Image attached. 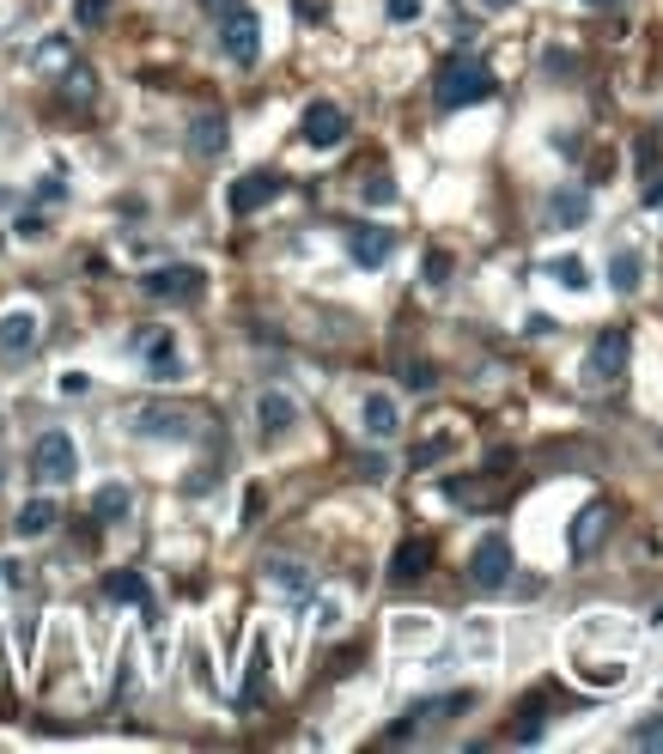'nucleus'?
<instances>
[{
    "label": "nucleus",
    "instance_id": "obj_1",
    "mask_svg": "<svg viewBox=\"0 0 663 754\" xmlns=\"http://www.w3.org/2000/svg\"><path fill=\"white\" fill-rule=\"evenodd\" d=\"M493 92H499L493 67H487V61H475V55H451L445 67H438V80H432L438 110H469V104H487Z\"/></svg>",
    "mask_w": 663,
    "mask_h": 754
},
{
    "label": "nucleus",
    "instance_id": "obj_2",
    "mask_svg": "<svg viewBox=\"0 0 663 754\" xmlns=\"http://www.w3.org/2000/svg\"><path fill=\"white\" fill-rule=\"evenodd\" d=\"M31 475H37V487H67L73 475H80V444H73V432L49 426L31 444Z\"/></svg>",
    "mask_w": 663,
    "mask_h": 754
},
{
    "label": "nucleus",
    "instance_id": "obj_3",
    "mask_svg": "<svg viewBox=\"0 0 663 754\" xmlns=\"http://www.w3.org/2000/svg\"><path fill=\"white\" fill-rule=\"evenodd\" d=\"M627 353H633L627 329L597 335V341H591V353H584V390H615L621 377H627Z\"/></svg>",
    "mask_w": 663,
    "mask_h": 754
},
{
    "label": "nucleus",
    "instance_id": "obj_4",
    "mask_svg": "<svg viewBox=\"0 0 663 754\" xmlns=\"http://www.w3.org/2000/svg\"><path fill=\"white\" fill-rule=\"evenodd\" d=\"M140 292L159 298V305H189V298L207 292V274L195 262H165V268H146L140 274Z\"/></svg>",
    "mask_w": 663,
    "mask_h": 754
},
{
    "label": "nucleus",
    "instance_id": "obj_5",
    "mask_svg": "<svg viewBox=\"0 0 663 754\" xmlns=\"http://www.w3.org/2000/svg\"><path fill=\"white\" fill-rule=\"evenodd\" d=\"M511 566H518V560H511V542L493 530V536H481L475 554H469V584H475V590H505V584H511Z\"/></svg>",
    "mask_w": 663,
    "mask_h": 754
},
{
    "label": "nucleus",
    "instance_id": "obj_6",
    "mask_svg": "<svg viewBox=\"0 0 663 754\" xmlns=\"http://www.w3.org/2000/svg\"><path fill=\"white\" fill-rule=\"evenodd\" d=\"M219 49H226L238 67H256V55H262V19L250 7H238L232 19H219Z\"/></svg>",
    "mask_w": 663,
    "mask_h": 754
},
{
    "label": "nucleus",
    "instance_id": "obj_7",
    "mask_svg": "<svg viewBox=\"0 0 663 754\" xmlns=\"http://www.w3.org/2000/svg\"><path fill=\"white\" fill-rule=\"evenodd\" d=\"M299 134H305V146H317V153H335V146L347 140V110H341V104H329V98H317V104L305 110Z\"/></svg>",
    "mask_w": 663,
    "mask_h": 754
},
{
    "label": "nucleus",
    "instance_id": "obj_8",
    "mask_svg": "<svg viewBox=\"0 0 663 754\" xmlns=\"http://www.w3.org/2000/svg\"><path fill=\"white\" fill-rule=\"evenodd\" d=\"M292 426H299V402H292L286 390H262L256 396V432L268 444H280V438H292Z\"/></svg>",
    "mask_w": 663,
    "mask_h": 754
},
{
    "label": "nucleus",
    "instance_id": "obj_9",
    "mask_svg": "<svg viewBox=\"0 0 663 754\" xmlns=\"http://www.w3.org/2000/svg\"><path fill=\"white\" fill-rule=\"evenodd\" d=\"M359 426H365V438H396L402 432V402L390 396V390H365L359 396Z\"/></svg>",
    "mask_w": 663,
    "mask_h": 754
},
{
    "label": "nucleus",
    "instance_id": "obj_10",
    "mask_svg": "<svg viewBox=\"0 0 663 754\" xmlns=\"http://www.w3.org/2000/svg\"><path fill=\"white\" fill-rule=\"evenodd\" d=\"M280 189H286V183H280V171H244V177L226 189V207H232V213H262Z\"/></svg>",
    "mask_w": 663,
    "mask_h": 754
},
{
    "label": "nucleus",
    "instance_id": "obj_11",
    "mask_svg": "<svg viewBox=\"0 0 663 754\" xmlns=\"http://www.w3.org/2000/svg\"><path fill=\"white\" fill-rule=\"evenodd\" d=\"M347 256L359 268H384L396 256V232H390V225H353V232H347Z\"/></svg>",
    "mask_w": 663,
    "mask_h": 754
},
{
    "label": "nucleus",
    "instance_id": "obj_12",
    "mask_svg": "<svg viewBox=\"0 0 663 754\" xmlns=\"http://www.w3.org/2000/svg\"><path fill=\"white\" fill-rule=\"evenodd\" d=\"M140 359H146V377H153V384H177V377H183V353H177V335H171V329L146 335V341H140Z\"/></svg>",
    "mask_w": 663,
    "mask_h": 754
},
{
    "label": "nucleus",
    "instance_id": "obj_13",
    "mask_svg": "<svg viewBox=\"0 0 663 754\" xmlns=\"http://www.w3.org/2000/svg\"><path fill=\"white\" fill-rule=\"evenodd\" d=\"M37 329H43V317L31 311V305H13V311H0V353H31L37 347Z\"/></svg>",
    "mask_w": 663,
    "mask_h": 754
},
{
    "label": "nucleus",
    "instance_id": "obj_14",
    "mask_svg": "<svg viewBox=\"0 0 663 754\" xmlns=\"http://www.w3.org/2000/svg\"><path fill=\"white\" fill-rule=\"evenodd\" d=\"M609 523H615V511H609L603 499H591V505H584V511L572 517V536H566V542H572V554H597V542L609 536Z\"/></svg>",
    "mask_w": 663,
    "mask_h": 754
},
{
    "label": "nucleus",
    "instance_id": "obj_15",
    "mask_svg": "<svg viewBox=\"0 0 663 754\" xmlns=\"http://www.w3.org/2000/svg\"><path fill=\"white\" fill-rule=\"evenodd\" d=\"M432 536H408L396 554H390V584H414V578H426L432 572Z\"/></svg>",
    "mask_w": 663,
    "mask_h": 754
},
{
    "label": "nucleus",
    "instance_id": "obj_16",
    "mask_svg": "<svg viewBox=\"0 0 663 754\" xmlns=\"http://www.w3.org/2000/svg\"><path fill=\"white\" fill-rule=\"evenodd\" d=\"M134 432L140 438H189V414H177V408H140Z\"/></svg>",
    "mask_w": 663,
    "mask_h": 754
},
{
    "label": "nucleus",
    "instance_id": "obj_17",
    "mask_svg": "<svg viewBox=\"0 0 663 754\" xmlns=\"http://www.w3.org/2000/svg\"><path fill=\"white\" fill-rule=\"evenodd\" d=\"M189 146H195L201 159H213V153H226V116H219V110L195 116V122H189Z\"/></svg>",
    "mask_w": 663,
    "mask_h": 754
},
{
    "label": "nucleus",
    "instance_id": "obj_18",
    "mask_svg": "<svg viewBox=\"0 0 663 754\" xmlns=\"http://www.w3.org/2000/svg\"><path fill=\"white\" fill-rule=\"evenodd\" d=\"M548 219L572 232V225L591 219V195H584V189H554V195H548Z\"/></svg>",
    "mask_w": 663,
    "mask_h": 754
},
{
    "label": "nucleus",
    "instance_id": "obj_19",
    "mask_svg": "<svg viewBox=\"0 0 663 754\" xmlns=\"http://www.w3.org/2000/svg\"><path fill=\"white\" fill-rule=\"evenodd\" d=\"M104 596H110V602H134V609L153 615V590H146L140 572H110V578H104Z\"/></svg>",
    "mask_w": 663,
    "mask_h": 754
},
{
    "label": "nucleus",
    "instance_id": "obj_20",
    "mask_svg": "<svg viewBox=\"0 0 663 754\" xmlns=\"http://www.w3.org/2000/svg\"><path fill=\"white\" fill-rule=\"evenodd\" d=\"M128 511H134V493H128L122 481H104V487L92 493V517H98V523H122Z\"/></svg>",
    "mask_w": 663,
    "mask_h": 754
},
{
    "label": "nucleus",
    "instance_id": "obj_21",
    "mask_svg": "<svg viewBox=\"0 0 663 754\" xmlns=\"http://www.w3.org/2000/svg\"><path fill=\"white\" fill-rule=\"evenodd\" d=\"M55 517H61V511H55V499H31V505H19L13 530L31 542V536H49V530H55Z\"/></svg>",
    "mask_w": 663,
    "mask_h": 754
},
{
    "label": "nucleus",
    "instance_id": "obj_22",
    "mask_svg": "<svg viewBox=\"0 0 663 754\" xmlns=\"http://www.w3.org/2000/svg\"><path fill=\"white\" fill-rule=\"evenodd\" d=\"M639 280H645L639 250H615V256H609V286H615L621 298H633V292H639Z\"/></svg>",
    "mask_w": 663,
    "mask_h": 754
},
{
    "label": "nucleus",
    "instance_id": "obj_23",
    "mask_svg": "<svg viewBox=\"0 0 663 754\" xmlns=\"http://www.w3.org/2000/svg\"><path fill=\"white\" fill-rule=\"evenodd\" d=\"M268 694V633H256L250 645V669H244V706H256Z\"/></svg>",
    "mask_w": 663,
    "mask_h": 754
},
{
    "label": "nucleus",
    "instance_id": "obj_24",
    "mask_svg": "<svg viewBox=\"0 0 663 754\" xmlns=\"http://www.w3.org/2000/svg\"><path fill=\"white\" fill-rule=\"evenodd\" d=\"M548 280H560L566 292H591V262H584V256H554Z\"/></svg>",
    "mask_w": 663,
    "mask_h": 754
},
{
    "label": "nucleus",
    "instance_id": "obj_25",
    "mask_svg": "<svg viewBox=\"0 0 663 754\" xmlns=\"http://www.w3.org/2000/svg\"><path fill=\"white\" fill-rule=\"evenodd\" d=\"M445 499H451V505H493L499 487H493V481H463V475H457V481H445Z\"/></svg>",
    "mask_w": 663,
    "mask_h": 754
},
{
    "label": "nucleus",
    "instance_id": "obj_26",
    "mask_svg": "<svg viewBox=\"0 0 663 754\" xmlns=\"http://www.w3.org/2000/svg\"><path fill=\"white\" fill-rule=\"evenodd\" d=\"M268 578H274L286 596H305V590H311V578H305V566H299V560H268Z\"/></svg>",
    "mask_w": 663,
    "mask_h": 754
},
{
    "label": "nucleus",
    "instance_id": "obj_27",
    "mask_svg": "<svg viewBox=\"0 0 663 754\" xmlns=\"http://www.w3.org/2000/svg\"><path fill=\"white\" fill-rule=\"evenodd\" d=\"M61 98H67V104H92V73H86V67H67V73H61Z\"/></svg>",
    "mask_w": 663,
    "mask_h": 754
},
{
    "label": "nucleus",
    "instance_id": "obj_28",
    "mask_svg": "<svg viewBox=\"0 0 663 754\" xmlns=\"http://www.w3.org/2000/svg\"><path fill=\"white\" fill-rule=\"evenodd\" d=\"M542 73H548V80H572L578 55H572V49H548V55H542Z\"/></svg>",
    "mask_w": 663,
    "mask_h": 754
},
{
    "label": "nucleus",
    "instance_id": "obj_29",
    "mask_svg": "<svg viewBox=\"0 0 663 754\" xmlns=\"http://www.w3.org/2000/svg\"><path fill=\"white\" fill-rule=\"evenodd\" d=\"M73 19H80L86 31H98V25L110 19V0H73Z\"/></svg>",
    "mask_w": 663,
    "mask_h": 754
},
{
    "label": "nucleus",
    "instance_id": "obj_30",
    "mask_svg": "<svg viewBox=\"0 0 663 754\" xmlns=\"http://www.w3.org/2000/svg\"><path fill=\"white\" fill-rule=\"evenodd\" d=\"M445 450H451V432H438V438H426V444L414 450V469H426V463H438V457H445Z\"/></svg>",
    "mask_w": 663,
    "mask_h": 754
},
{
    "label": "nucleus",
    "instance_id": "obj_31",
    "mask_svg": "<svg viewBox=\"0 0 663 754\" xmlns=\"http://www.w3.org/2000/svg\"><path fill=\"white\" fill-rule=\"evenodd\" d=\"M359 195L372 201V207H390V201H396V183H390V177H372V183H359Z\"/></svg>",
    "mask_w": 663,
    "mask_h": 754
},
{
    "label": "nucleus",
    "instance_id": "obj_32",
    "mask_svg": "<svg viewBox=\"0 0 663 754\" xmlns=\"http://www.w3.org/2000/svg\"><path fill=\"white\" fill-rule=\"evenodd\" d=\"M451 280V256L445 250H426V286H445Z\"/></svg>",
    "mask_w": 663,
    "mask_h": 754
},
{
    "label": "nucleus",
    "instance_id": "obj_33",
    "mask_svg": "<svg viewBox=\"0 0 663 754\" xmlns=\"http://www.w3.org/2000/svg\"><path fill=\"white\" fill-rule=\"evenodd\" d=\"M633 153H639V177H657V134H639Z\"/></svg>",
    "mask_w": 663,
    "mask_h": 754
},
{
    "label": "nucleus",
    "instance_id": "obj_34",
    "mask_svg": "<svg viewBox=\"0 0 663 754\" xmlns=\"http://www.w3.org/2000/svg\"><path fill=\"white\" fill-rule=\"evenodd\" d=\"M238 7H250V0H201V13H207L213 25H219V19H232Z\"/></svg>",
    "mask_w": 663,
    "mask_h": 754
},
{
    "label": "nucleus",
    "instance_id": "obj_35",
    "mask_svg": "<svg viewBox=\"0 0 663 754\" xmlns=\"http://www.w3.org/2000/svg\"><path fill=\"white\" fill-rule=\"evenodd\" d=\"M402 384H408V390H432L438 377H432V365H408V371H402Z\"/></svg>",
    "mask_w": 663,
    "mask_h": 754
},
{
    "label": "nucleus",
    "instance_id": "obj_36",
    "mask_svg": "<svg viewBox=\"0 0 663 754\" xmlns=\"http://www.w3.org/2000/svg\"><path fill=\"white\" fill-rule=\"evenodd\" d=\"M633 748H663V718H657V724H639V730H633Z\"/></svg>",
    "mask_w": 663,
    "mask_h": 754
},
{
    "label": "nucleus",
    "instance_id": "obj_37",
    "mask_svg": "<svg viewBox=\"0 0 663 754\" xmlns=\"http://www.w3.org/2000/svg\"><path fill=\"white\" fill-rule=\"evenodd\" d=\"M61 61H67V43H61V37H55V43H43V49H37V67H61Z\"/></svg>",
    "mask_w": 663,
    "mask_h": 754
},
{
    "label": "nucleus",
    "instance_id": "obj_38",
    "mask_svg": "<svg viewBox=\"0 0 663 754\" xmlns=\"http://www.w3.org/2000/svg\"><path fill=\"white\" fill-rule=\"evenodd\" d=\"M615 177V153H591V183H609Z\"/></svg>",
    "mask_w": 663,
    "mask_h": 754
},
{
    "label": "nucleus",
    "instance_id": "obj_39",
    "mask_svg": "<svg viewBox=\"0 0 663 754\" xmlns=\"http://www.w3.org/2000/svg\"><path fill=\"white\" fill-rule=\"evenodd\" d=\"M384 13H390V19H396V25H408V19H414V13H420V0H384Z\"/></svg>",
    "mask_w": 663,
    "mask_h": 754
},
{
    "label": "nucleus",
    "instance_id": "obj_40",
    "mask_svg": "<svg viewBox=\"0 0 663 754\" xmlns=\"http://www.w3.org/2000/svg\"><path fill=\"white\" fill-rule=\"evenodd\" d=\"M61 195H67V183H61V177H43V183H37V201H61Z\"/></svg>",
    "mask_w": 663,
    "mask_h": 754
},
{
    "label": "nucleus",
    "instance_id": "obj_41",
    "mask_svg": "<svg viewBox=\"0 0 663 754\" xmlns=\"http://www.w3.org/2000/svg\"><path fill=\"white\" fill-rule=\"evenodd\" d=\"M554 153H566V159H578V153H584V140H578V134H554Z\"/></svg>",
    "mask_w": 663,
    "mask_h": 754
},
{
    "label": "nucleus",
    "instance_id": "obj_42",
    "mask_svg": "<svg viewBox=\"0 0 663 754\" xmlns=\"http://www.w3.org/2000/svg\"><path fill=\"white\" fill-rule=\"evenodd\" d=\"M0 578H7V584H25L31 572H25V560H0Z\"/></svg>",
    "mask_w": 663,
    "mask_h": 754
},
{
    "label": "nucleus",
    "instance_id": "obj_43",
    "mask_svg": "<svg viewBox=\"0 0 663 754\" xmlns=\"http://www.w3.org/2000/svg\"><path fill=\"white\" fill-rule=\"evenodd\" d=\"M645 207H663V171H657V177H645Z\"/></svg>",
    "mask_w": 663,
    "mask_h": 754
},
{
    "label": "nucleus",
    "instance_id": "obj_44",
    "mask_svg": "<svg viewBox=\"0 0 663 754\" xmlns=\"http://www.w3.org/2000/svg\"><path fill=\"white\" fill-rule=\"evenodd\" d=\"M292 7H299V19H323V13H329L323 0H292Z\"/></svg>",
    "mask_w": 663,
    "mask_h": 754
},
{
    "label": "nucleus",
    "instance_id": "obj_45",
    "mask_svg": "<svg viewBox=\"0 0 663 754\" xmlns=\"http://www.w3.org/2000/svg\"><path fill=\"white\" fill-rule=\"evenodd\" d=\"M256 511H262V487H250V493H244V523H256Z\"/></svg>",
    "mask_w": 663,
    "mask_h": 754
},
{
    "label": "nucleus",
    "instance_id": "obj_46",
    "mask_svg": "<svg viewBox=\"0 0 663 754\" xmlns=\"http://www.w3.org/2000/svg\"><path fill=\"white\" fill-rule=\"evenodd\" d=\"M481 7H487V13H505V7H511V0H481Z\"/></svg>",
    "mask_w": 663,
    "mask_h": 754
},
{
    "label": "nucleus",
    "instance_id": "obj_47",
    "mask_svg": "<svg viewBox=\"0 0 663 754\" xmlns=\"http://www.w3.org/2000/svg\"><path fill=\"white\" fill-rule=\"evenodd\" d=\"M591 7H615V0H591Z\"/></svg>",
    "mask_w": 663,
    "mask_h": 754
}]
</instances>
